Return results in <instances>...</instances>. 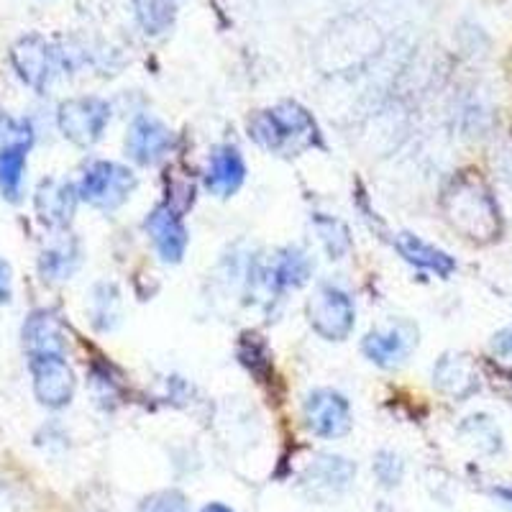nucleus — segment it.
Instances as JSON below:
<instances>
[{"instance_id":"obj_1","label":"nucleus","mask_w":512,"mask_h":512,"mask_svg":"<svg viewBox=\"0 0 512 512\" xmlns=\"http://www.w3.org/2000/svg\"><path fill=\"white\" fill-rule=\"evenodd\" d=\"M443 213L448 223L477 244L495 241L502 231V218L492 190L479 172H461L443 192Z\"/></svg>"},{"instance_id":"obj_2","label":"nucleus","mask_w":512,"mask_h":512,"mask_svg":"<svg viewBox=\"0 0 512 512\" xmlns=\"http://www.w3.org/2000/svg\"><path fill=\"white\" fill-rule=\"evenodd\" d=\"M249 134L274 154H300L320 144L318 123L303 105L280 103L249 118Z\"/></svg>"},{"instance_id":"obj_3","label":"nucleus","mask_w":512,"mask_h":512,"mask_svg":"<svg viewBox=\"0 0 512 512\" xmlns=\"http://www.w3.org/2000/svg\"><path fill=\"white\" fill-rule=\"evenodd\" d=\"M134 190V172L128 167H123V164L105 162V159L90 162L88 167H85V172H82L80 185H77L80 198L88 205H93V208L105 210V213L121 208V205L131 198V192Z\"/></svg>"},{"instance_id":"obj_4","label":"nucleus","mask_w":512,"mask_h":512,"mask_svg":"<svg viewBox=\"0 0 512 512\" xmlns=\"http://www.w3.org/2000/svg\"><path fill=\"white\" fill-rule=\"evenodd\" d=\"M11 62L16 67L18 77L36 93H47L54 77L59 75V70L67 67L62 49L49 44L39 34H29L24 39H18L11 49Z\"/></svg>"},{"instance_id":"obj_5","label":"nucleus","mask_w":512,"mask_h":512,"mask_svg":"<svg viewBox=\"0 0 512 512\" xmlns=\"http://www.w3.org/2000/svg\"><path fill=\"white\" fill-rule=\"evenodd\" d=\"M308 320L313 331L326 341H344L354 331L356 308L346 290L320 285L308 300Z\"/></svg>"},{"instance_id":"obj_6","label":"nucleus","mask_w":512,"mask_h":512,"mask_svg":"<svg viewBox=\"0 0 512 512\" xmlns=\"http://www.w3.org/2000/svg\"><path fill=\"white\" fill-rule=\"evenodd\" d=\"M111 121V105L103 98H70L57 108V126L77 146H93L100 141Z\"/></svg>"},{"instance_id":"obj_7","label":"nucleus","mask_w":512,"mask_h":512,"mask_svg":"<svg viewBox=\"0 0 512 512\" xmlns=\"http://www.w3.org/2000/svg\"><path fill=\"white\" fill-rule=\"evenodd\" d=\"M31 379H34L36 400L49 410L67 408L75 397L77 379L64 354L31 356Z\"/></svg>"},{"instance_id":"obj_8","label":"nucleus","mask_w":512,"mask_h":512,"mask_svg":"<svg viewBox=\"0 0 512 512\" xmlns=\"http://www.w3.org/2000/svg\"><path fill=\"white\" fill-rule=\"evenodd\" d=\"M308 431L318 438H341L351 431V405L344 395L333 390L310 392L303 405Z\"/></svg>"},{"instance_id":"obj_9","label":"nucleus","mask_w":512,"mask_h":512,"mask_svg":"<svg viewBox=\"0 0 512 512\" xmlns=\"http://www.w3.org/2000/svg\"><path fill=\"white\" fill-rule=\"evenodd\" d=\"M11 139L0 146V195L8 203H18L24 195V177L26 162H29V149L34 131L29 123H13L8 131Z\"/></svg>"},{"instance_id":"obj_10","label":"nucleus","mask_w":512,"mask_h":512,"mask_svg":"<svg viewBox=\"0 0 512 512\" xmlns=\"http://www.w3.org/2000/svg\"><path fill=\"white\" fill-rule=\"evenodd\" d=\"M356 477V466L344 456L318 454L308 464L303 474V487L308 497L318 502H328L341 497L351 487Z\"/></svg>"},{"instance_id":"obj_11","label":"nucleus","mask_w":512,"mask_h":512,"mask_svg":"<svg viewBox=\"0 0 512 512\" xmlns=\"http://www.w3.org/2000/svg\"><path fill=\"white\" fill-rule=\"evenodd\" d=\"M144 226H146V233L152 236V244L154 249L159 251V256H162V262L167 264L182 262L190 236H187V228L185 223H182L180 210H177L175 205H169V203L157 205V208L146 216Z\"/></svg>"},{"instance_id":"obj_12","label":"nucleus","mask_w":512,"mask_h":512,"mask_svg":"<svg viewBox=\"0 0 512 512\" xmlns=\"http://www.w3.org/2000/svg\"><path fill=\"white\" fill-rule=\"evenodd\" d=\"M415 344H418V333L410 323H392V326L369 333L361 344V351L377 367L392 369L400 367L402 361L408 359Z\"/></svg>"},{"instance_id":"obj_13","label":"nucleus","mask_w":512,"mask_h":512,"mask_svg":"<svg viewBox=\"0 0 512 512\" xmlns=\"http://www.w3.org/2000/svg\"><path fill=\"white\" fill-rule=\"evenodd\" d=\"M77 198H80V192L70 182L44 180L36 187V216L47 228L64 231L75 218Z\"/></svg>"},{"instance_id":"obj_14","label":"nucleus","mask_w":512,"mask_h":512,"mask_svg":"<svg viewBox=\"0 0 512 512\" xmlns=\"http://www.w3.org/2000/svg\"><path fill=\"white\" fill-rule=\"evenodd\" d=\"M172 131L164 126L162 121L152 116H139L134 118L131 128H128L126 136V149L128 157L134 159L139 164H154L169 152V146H172Z\"/></svg>"},{"instance_id":"obj_15","label":"nucleus","mask_w":512,"mask_h":512,"mask_svg":"<svg viewBox=\"0 0 512 512\" xmlns=\"http://www.w3.org/2000/svg\"><path fill=\"white\" fill-rule=\"evenodd\" d=\"M24 346L31 356L64 354L67 351V338H64L62 320L54 310H34L24 323Z\"/></svg>"},{"instance_id":"obj_16","label":"nucleus","mask_w":512,"mask_h":512,"mask_svg":"<svg viewBox=\"0 0 512 512\" xmlns=\"http://www.w3.org/2000/svg\"><path fill=\"white\" fill-rule=\"evenodd\" d=\"M246 180V164L236 146H218L210 154L208 172H205V185L218 198H231Z\"/></svg>"},{"instance_id":"obj_17","label":"nucleus","mask_w":512,"mask_h":512,"mask_svg":"<svg viewBox=\"0 0 512 512\" xmlns=\"http://www.w3.org/2000/svg\"><path fill=\"white\" fill-rule=\"evenodd\" d=\"M395 246H397V251L402 254V259L413 264V267L436 272L438 277H451V274H454V269H456L454 256H448L446 251L436 249V246L428 244V241H423V239H418V236H413V233H400L395 241Z\"/></svg>"},{"instance_id":"obj_18","label":"nucleus","mask_w":512,"mask_h":512,"mask_svg":"<svg viewBox=\"0 0 512 512\" xmlns=\"http://www.w3.org/2000/svg\"><path fill=\"white\" fill-rule=\"evenodd\" d=\"M80 259V244L72 236H62L39 254V272L44 274V280H70L80 267Z\"/></svg>"},{"instance_id":"obj_19","label":"nucleus","mask_w":512,"mask_h":512,"mask_svg":"<svg viewBox=\"0 0 512 512\" xmlns=\"http://www.w3.org/2000/svg\"><path fill=\"white\" fill-rule=\"evenodd\" d=\"M433 384L451 397H469L477 390V377L464 356H443L433 369Z\"/></svg>"},{"instance_id":"obj_20","label":"nucleus","mask_w":512,"mask_h":512,"mask_svg":"<svg viewBox=\"0 0 512 512\" xmlns=\"http://www.w3.org/2000/svg\"><path fill=\"white\" fill-rule=\"evenodd\" d=\"M310 272H313V264H310V256L303 249H285L274 267L269 269V287L274 290H295V287H303L310 280Z\"/></svg>"},{"instance_id":"obj_21","label":"nucleus","mask_w":512,"mask_h":512,"mask_svg":"<svg viewBox=\"0 0 512 512\" xmlns=\"http://www.w3.org/2000/svg\"><path fill=\"white\" fill-rule=\"evenodd\" d=\"M134 8L146 34H162L175 21V3L172 0H134Z\"/></svg>"},{"instance_id":"obj_22","label":"nucleus","mask_w":512,"mask_h":512,"mask_svg":"<svg viewBox=\"0 0 512 512\" xmlns=\"http://www.w3.org/2000/svg\"><path fill=\"white\" fill-rule=\"evenodd\" d=\"M118 305H121V297H118L116 285H103L95 287L93 292V323L100 331H111L118 323Z\"/></svg>"},{"instance_id":"obj_23","label":"nucleus","mask_w":512,"mask_h":512,"mask_svg":"<svg viewBox=\"0 0 512 512\" xmlns=\"http://www.w3.org/2000/svg\"><path fill=\"white\" fill-rule=\"evenodd\" d=\"M315 228H318L320 239L326 244V251L331 254V259H344L346 251L351 249L349 231H346L344 223L318 213V216H315Z\"/></svg>"},{"instance_id":"obj_24","label":"nucleus","mask_w":512,"mask_h":512,"mask_svg":"<svg viewBox=\"0 0 512 512\" xmlns=\"http://www.w3.org/2000/svg\"><path fill=\"white\" fill-rule=\"evenodd\" d=\"M139 512H190V505H187L185 495L177 492V489H162V492L144 497Z\"/></svg>"},{"instance_id":"obj_25","label":"nucleus","mask_w":512,"mask_h":512,"mask_svg":"<svg viewBox=\"0 0 512 512\" xmlns=\"http://www.w3.org/2000/svg\"><path fill=\"white\" fill-rule=\"evenodd\" d=\"M374 474H377V479L384 487H397L402 474H405V464H402V459L395 451H379L374 456Z\"/></svg>"},{"instance_id":"obj_26","label":"nucleus","mask_w":512,"mask_h":512,"mask_svg":"<svg viewBox=\"0 0 512 512\" xmlns=\"http://www.w3.org/2000/svg\"><path fill=\"white\" fill-rule=\"evenodd\" d=\"M487 372H489V382H492V387H495V390L500 392L505 400L512 402V372H510V369H502V367H495V364H487Z\"/></svg>"},{"instance_id":"obj_27","label":"nucleus","mask_w":512,"mask_h":512,"mask_svg":"<svg viewBox=\"0 0 512 512\" xmlns=\"http://www.w3.org/2000/svg\"><path fill=\"white\" fill-rule=\"evenodd\" d=\"M13 300V272L11 264L0 256V305H8Z\"/></svg>"},{"instance_id":"obj_28","label":"nucleus","mask_w":512,"mask_h":512,"mask_svg":"<svg viewBox=\"0 0 512 512\" xmlns=\"http://www.w3.org/2000/svg\"><path fill=\"white\" fill-rule=\"evenodd\" d=\"M203 512H233L231 507L221 505V502H210V505L203 507Z\"/></svg>"},{"instance_id":"obj_29","label":"nucleus","mask_w":512,"mask_h":512,"mask_svg":"<svg viewBox=\"0 0 512 512\" xmlns=\"http://www.w3.org/2000/svg\"><path fill=\"white\" fill-rule=\"evenodd\" d=\"M495 495L502 497V500L507 502V505H512V489H505V487H497Z\"/></svg>"},{"instance_id":"obj_30","label":"nucleus","mask_w":512,"mask_h":512,"mask_svg":"<svg viewBox=\"0 0 512 512\" xmlns=\"http://www.w3.org/2000/svg\"><path fill=\"white\" fill-rule=\"evenodd\" d=\"M3 123H6V118H3V111H0V134H3Z\"/></svg>"},{"instance_id":"obj_31","label":"nucleus","mask_w":512,"mask_h":512,"mask_svg":"<svg viewBox=\"0 0 512 512\" xmlns=\"http://www.w3.org/2000/svg\"><path fill=\"white\" fill-rule=\"evenodd\" d=\"M510 349H512V338H510Z\"/></svg>"}]
</instances>
